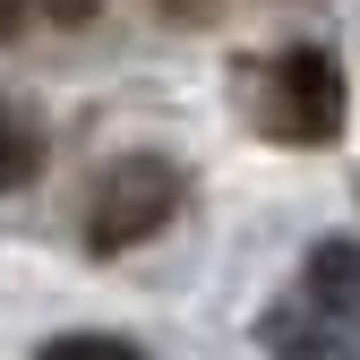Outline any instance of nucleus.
I'll use <instances>...</instances> for the list:
<instances>
[{
	"label": "nucleus",
	"instance_id": "obj_1",
	"mask_svg": "<svg viewBox=\"0 0 360 360\" xmlns=\"http://www.w3.org/2000/svg\"><path fill=\"white\" fill-rule=\"evenodd\" d=\"M275 360H360V240H318L300 283L266 309Z\"/></svg>",
	"mask_w": 360,
	"mask_h": 360
},
{
	"label": "nucleus",
	"instance_id": "obj_2",
	"mask_svg": "<svg viewBox=\"0 0 360 360\" xmlns=\"http://www.w3.org/2000/svg\"><path fill=\"white\" fill-rule=\"evenodd\" d=\"M257 129L283 138V146H326L343 129V69H335V52L292 43V52L266 60V77H257Z\"/></svg>",
	"mask_w": 360,
	"mask_h": 360
},
{
	"label": "nucleus",
	"instance_id": "obj_3",
	"mask_svg": "<svg viewBox=\"0 0 360 360\" xmlns=\"http://www.w3.org/2000/svg\"><path fill=\"white\" fill-rule=\"evenodd\" d=\"M172 206H180V172H172L163 155H129V163H112V172L95 180L86 249H103V257L138 249V240H155L163 223H172Z\"/></svg>",
	"mask_w": 360,
	"mask_h": 360
},
{
	"label": "nucleus",
	"instance_id": "obj_4",
	"mask_svg": "<svg viewBox=\"0 0 360 360\" xmlns=\"http://www.w3.org/2000/svg\"><path fill=\"white\" fill-rule=\"evenodd\" d=\"M34 172H43V129H34L26 112H0V198L26 189Z\"/></svg>",
	"mask_w": 360,
	"mask_h": 360
},
{
	"label": "nucleus",
	"instance_id": "obj_5",
	"mask_svg": "<svg viewBox=\"0 0 360 360\" xmlns=\"http://www.w3.org/2000/svg\"><path fill=\"white\" fill-rule=\"evenodd\" d=\"M34 360H146V352L120 343V335H60V343H43Z\"/></svg>",
	"mask_w": 360,
	"mask_h": 360
},
{
	"label": "nucleus",
	"instance_id": "obj_6",
	"mask_svg": "<svg viewBox=\"0 0 360 360\" xmlns=\"http://www.w3.org/2000/svg\"><path fill=\"white\" fill-rule=\"evenodd\" d=\"M43 9H52L60 26H86V18H95V9H103V0H43Z\"/></svg>",
	"mask_w": 360,
	"mask_h": 360
},
{
	"label": "nucleus",
	"instance_id": "obj_7",
	"mask_svg": "<svg viewBox=\"0 0 360 360\" xmlns=\"http://www.w3.org/2000/svg\"><path fill=\"white\" fill-rule=\"evenodd\" d=\"M18 9H26V0H0V34H9V26H18Z\"/></svg>",
	"mask_w": 360,
	"mask_h": 360
}]
</instances>
